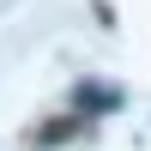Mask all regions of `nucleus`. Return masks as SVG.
<instances>
[{
	"instance_id": "nucleus-1",
	"label": "nucleus",
	"mask_w": 151,
	"mask_h": 151,
	"mask_svg": "<svg viewBox=\"0 0 151 151\" xmlns=\"http://www.w3.org/2000/svg\"><path fill=\"white\" fill-rule=\"evenodd\" d=\"M79 127H85V121H73V115H67L60 127H48V133H36V145H60V139H73Z\"/></svg>"
}]
</instances>
